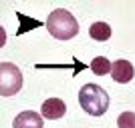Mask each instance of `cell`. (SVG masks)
I'll return each mask as SVG.
<instances>
[{"label": "cell", "instance_id": "5b68a950", "mask_svg": "<svg viewBox=\"0 0 135 128\" xmlns=\"http://www.w3.org/2000/svg\"><path fill=\"white\" fill-rule=\"evenodd\" d=\"M12 128H45L42 114H38V112H34V110H24L14 118Z\"/></svg>", "mask_w": 135, "mask_h": 128}, {"label": "cell", "instance_id": "6da1fadb", "mask_svg": "<svg viewBox=\"0 0 135 128\" xmlns=\"http://www.w3.org/2000/svg\"><path fill=\"white\" fill-rule=\"evenodd\" d=\"M46 28L51 36H55L56 40H71L79 34V22L77 18L65 8H56L49 14L46 18Z\"/></svg>", "mask_w": 135, "mask_h": 128}, {"label": "cell", "instance_id": "ba28073f", "mask_svg": "<svg viewBox=\"0 0 135 128\" xmlns=\"http://www.w3.org/2000/svg\"><path fill=\"white\" fill-rule=\"evenodd\" d=\"M111 66H113V62H109L105 56H97V58H93V62H91V70H93V74H97V76H105L107 72H111Z\"/></svg>", "mask_w": 135, "mask_h": 128}, {"label": "cell", "instance_id": "277c9868", "mask_svg": "<svg viewBox=\"0 0 135 128\" xmlns=\"http://www.w3.org/2000/svg\"><path fill=\"white\" fill-rule=\"evenodd\" d=\"M133 74H135V70H133V64H131L129 60L119 58V60L113 62V66H111V76H113V80H115V82L127 84V82H131V80H133Z\"/></svg>", "mask_w": 135, "mask_h": 128}, {"label": "cell", "instance_id": "9c48e42d", "mask_svg": "<svg viewBox=\"0 0 135 128\" xmlns=\"http://www.w3.org/2000/svg\"><path fill=\"white\" fill-rule=\"evenodd\" d=\"M117 126L119 128H135V112H131V110L121 112L117 118Z\"/></svg>", "mask_w": 135, "mask_h": 128}, {"label": "cell", "instance_id": "52a82bcc", "mask_svg": "<svg viewBox=\"0 0 135 128\" xmlns=\"http://www.w3.org/2000/svg\"><path fill=\"white\" fill-rule=\"evenodd\" d=\"M89 36L93 40H97V42H105V40L111 38V26H109L107 22H95V24H91Z\"/></svg>", "mask_w": 135, "mask_h": 128}, {"label": "cell", "instance_id": "30bf717a", "mask_svg": "<svg viewBox=\"0 0 135 128\" xmlns=\"http://www.w3.org/2000/svg\"><path fill=\"white\" fill-rule=\"evenodd\" d=\"M16 16L22 20V26L18 28V32H16V34L28 32V28H30V26H38V22H36V20H28V16H22V14H16Z\"/></svg>", "mask_w": 135, "mask_h": 128}, {"label": "cell", "instance_id": "7a4b0ae2", "mask_svg": "<svg viewBox=\"0 0 135 128\" xmlns=\"http://www.w3.org/2000/svg\"><path fill=\"white\" fill-rule=\"evenodd\" d=\"M79 104L91 116H103L109 108V94L99 84H85L79 92Z\"/></svg>", "mask_w": 135, "mask_h": 128}, {"label": "cell", "instance_id": "8992f818", "mask_svg": "<svg viewBox=\"0 0 135 128\" xmlns=\"http://www.w3.org/2000/svg\"><path fill=\"white\" fill-rule=\"evenodd\" d=\"M65 112H67V104H65L61 98H49V100H45V104H42V108H40L42 118H49V120L62 118Z\"/></svg>", "mask_w": 135, "mask_h": 128}, {"label": "cell", "instance_id": "3957f363", "mask_svg": "<svg viewBox=\"0 0 135 128\" xmlns=\"http://www.w3.org/2000/svg\"><path fill=\"white\" fill-rule=\"evenodd\" d=\"M22 88V72L12 62H0V96H14Z\"/></svg>", "mask_w": 135, "mask_h": 128}]
</instances>
